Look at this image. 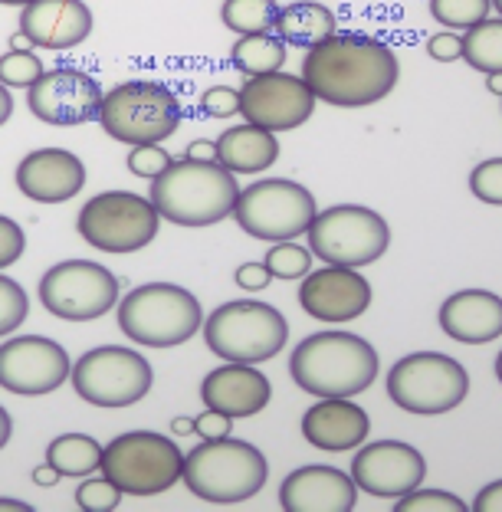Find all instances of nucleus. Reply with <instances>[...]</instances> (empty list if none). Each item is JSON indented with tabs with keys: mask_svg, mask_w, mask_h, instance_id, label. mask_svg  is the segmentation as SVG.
I'll list each match as a JSON object with an SVG mask.
<instances>
[{
	"mask_svg": "<svg viewBox=\"0 0 502 512\" xmlns=\"http://www.w3.org/2000/svg\"><path fill=\"white\" fill-rule=\"evenodd\" d=\"M302 79L315 99L338 109L375 106L398 86L401 66L388 43L365 33H332L302 60Z\"/></svg>",
	"mask_w": 502,
	"mask_h": 512,
	"instance_id": "1",
	"label": "nucleus"
},
{
	"mask_svg": "<svg viewBox=\"0 0 502 512\" xmlns=\"http://www.w3.org/2000/svg\"><path fill=\"white\" fill-rule=\"evenodd\" d=\"M378 352L355 332H315L296 345L289 375L315 398H355L378 378Z\"/></svg>",
	"mask_w": 502,
	"mask_h": 512,
	"instance_id": "2",
	"label": "nucleus"
},
{
	"mask_svg": "<svg viewBox=\"0 0 502 512\" xmlns=\"http://www.w3.org/2000/svg\"><path fill=\"white\" fill-rule=\"evenodd\" d=\"M151 204L158 207L161 220L178 227H210L233 214L237 204V174L220 161L181 158L151 178Z\"/></svg>",
	"mask_w": 502,
	"mask_h": 512,
	"instance_id": "3",
	"label": "nucleus"
},
{
	"mask_svg": "<svg viewBox=\"0 0 502 512\" xmlns=\"http://www.w3.org/2000/svg\"><path fill=\"white\" fill-rule=\"evenodd\" d=\"M181 480L204 503L233 506L247 503L263 490L270 480V463H266L260 447L247 444V440H233L227 434L217 440H201L184 457Z\"/></svg>",
	"mask_w": 502,
	"mask_h": 512,
	"instance_id": "4",
	"label": "nucleus"
},
{
	"mask_svg": "<svg viewBox=\"0 0 502 512\" xmlns=\"http://www.w3.org/2000/svg\"><path fill=\"white\" fill-rule=\"evenodd\" d=\"M204 325V309L178 283H145L119 299V329L135 345L174 348L191 342Z\"/></svg>",
	"mask_w": 502,
	"mask_h": 512,
	"instance_id": "5",
	"label": "nucleus"
},
{
	"mask_svg": "<svg viewBox=\"0 0 502 512\" xmlns=\"http://www.w3.org/2000/svg\"><path fill=\"white\" fill-rule=\"evenodd\" d=\"M204 342L224 362H270L289 342V322L270 302L233 299L217 306L201 325Z\"/></svg>",
	"mask_w": 502,
	"mask_h": 512,
	"instance_id": "6",
	"label": "nucleus"
},
{
	"mask_svg": "<svg viewBox=\"0 0 502 512\" xmlns=\"http://www.w3.org/2000/svg\"><path fill=\"white\" fill-rule=\"evenodd\" d=\"M184 119L181 99L155 79H128L105 92L99 125L122 145H161Z\"/></svg>",
	"mask_w": 502,
	"mask_h": 512,
	"instance_id": "7",
	"label": "nucleus"
},
{
	"mask_svg": "<svg viewBox=\"0 0 502 512\" xmlns=\"http://www.w3.org/2000/svg\"><path fill=\"white\" fill-rule=\"evenodd\" d=\"M99 470L125 496H158L181 480L184 453L155 430H128L102 450Z\"/></svg>",
	"mask_w": 502,
	"mask_h": 512,
	"instance_id": "8",
	"label": "nucleus"
},
{
	"mask_svg": "<svg viewBox=\"0 0 502 512\" xmlns=\"http://www.w3.org/2000/svg\"><path fill=\"white\" fill-rule=\"evenodd\" d=\"M309 250L322 263L361 266L381 260L391 247V227L378 211L361 204H335L309 224Z\"/></svg>",
	"mask_w": 502,
	"mask_h": 512,
	"instance_id": "9",
	"label": "nucleus"
},
{
	"mask_svg": "<svg viewBox=\"0 0 502 512\" xmlns=\"http://www.w3.org/2000/svg\"><path fill=\"white\" fill-rule=\"evenodd\" d=\"M470 394V375L450 355L414 352L388 371V398L407 414H447Z\"/></svg>",
	"mask_w": 502,
	"mask_h": 512,
	"instance_id": "10",
	"label": "nucleus"
},
{
	"mask_svg": "<svg viewBox=\"0 0 502 512\" xmlns=\"http://www.w3.org/2000/svg\"><path fill=\"white\" fill-rule=\"evenodd\" d=\"M161 214L151 197L132 191H102L89 197L76 217V230L102 253H135L158 237Z\"/></svg>",
	"mask_w": 502,
	"mask_h": 512,
	"instance_id": "11",
	"label": "nucleus"
},
{
	"mask_svg": "<svg viewBox=\"0 0 502 512\" xmlns=\"http://www.w3.org/2000/svg\"><path fill=\"white\" fill-rule=\"evenodd\" d=\"M319 214L309 188L289 178H266L243 188L233 204V220L243 234L256 240H296L306 234L309 224Z\"/></svg>",
	"mask_w": 502,
	"mask_h": 512,
	"instance_id": "12",
	"label": "nucleus"
},
{
	"mask_svg": "<svg viewBox=\"0 0 502 512\" xmlns=\"http://www.w3.org/2000/svg\"><path fill=\"white\" fill-rule=\"evenodd\" d=\"M76 394L92 407H132L155 384L148 358L125 345H99L69 368Z\"/></svg>",
	"mask_w": 502,
	"mask_h": 512,
	"instance_id": "13",
	"label": "nucleus"
},
{
	"mask_svg": "<svg viewBox=\"0 0 502 512\" xmlns=\"http://www.w3.org/2000/svg\"><path fill=\"white\" fill-rule=\"evenodd\" d=\"M40 302L63 322H96L119 306V279L96 260H63L43 273Z\"/></svg>",
	"mask_w": 502,
	"mask_h": 512,
	"instance_id": "14",
	"label": "nucleus"
},
{
	"mask_svg": "<svg viewBox=\"0 0 502 512\" xmlns=\"http://www.w3.org/2000/svg\"><path fill=\"white\" fill-rule=\"evenodd\" d=\"M66 348L46 335H17L0 345V388L23 398H43L69 381Z\"/></svg>",
	"mask_w": 502,
	"mask_h": 512,
	"instance_id": "15",
	"label": "nucleus"
},
{
	"mask_svg": "<svg viewBox=\"0 0 502 512\" xmlns=\"http://www.w3.org/2000/svg\"><path fill=\"white\" fill-rule=\"evenodd\" d=\"M312 112L315 96L306 79L289 76L283 69L250 76L240 89V115L266 132H293L312 119Z\"/></svg>",
	"mask_w": 502,
	"mask_h": 512,
	"instance_id": "16",
	"label": "nucleus"
},
{
	"mask_svg": "<svg viewBox=\"0 0 502 512\" xmlns=\"http://www.w3.org/2000/svg\"><path fill=\"white\" fill-rule=\"evenodd\" d=\"M105 92L89 73L76 66H60L43 73L37 83L27 89V106L46 125H86L99 122Z\"/></svg>",
	"mask_w": 502,
	"mask_h": 512,
	"instance_id": "17",
	"label": "nucleus"
},
{
	"mask_svg": "<svg viewBox=\"0 0 502 512\" xmlns=\"http://www.w3.org/2000/svg\"><path fill=\"white\" fill-rule=\"evenodd\" d=\"M352 480L368 496L401 499L427 480V460L404 440H375L352 457Z\"/></svg>",
	"mask_w": 502,
	"mask_h": 512,
	"instance_id": "18",
	"label": "nucleus"
},
{
	"mask_svg": "<svg viewBox=\"0 0 502 512\" xmlns=\"http://www.w3.org/2000/svg\"><path fill=\"white\" fill-rule=\"evenodd\" d=\"M299 306L309 312L315 322L345 325L365 316L371 306V283L355 266H332L309 270L299 286Z\"/></svg>",
	"mask_w": 502,
	"mask_h": 512,
	"instance_id": "19",
	"label": "nucleus"
},
{
	"mask_svg": "<svg viewBox=\"0 0 502 512\" xmlns=\"http://www.w3.org/2000/svg\"><path fill=\"white\" fill-rule=\"evenodd\" d=\"M86 184V165L66 148H37L17 165V188L37 204H66Z\"/></svg>",
	"mask_w": 502,
	"mask_h": 512,
	"instance_id": "20",
	"label": "nucleus"
},
{
	"mask_svg": "<svg viewBox=\"0 0 502 512\" xmlns=\"http://www.w3.org/2000/svg\"><path fill=\"white\" fill-rule=\"evenodd\" d=\"M358 503V486L352 473L335 467H312L293 470L279 486V506L289 512H348Z\"/></svg>",
	"mask_w": 502,
	"mask_h": 512,
	"instance_id": "21",
	"label": "nucleus"
},
{
	"mask_svg": "<svg viewBox=\"0 0 502 512\" xmlns=\"http://www.w3.org/2000/svg\"><path fill=\"white\" fill-rule=\"evenodd\" d=\"M20 30L37 50H73L92 33V10L83 0H33L20 10Z\"/></svg>",
	"mask_w": 502,
	"mask_h": 512,
	"instance_id": "22",
	"label": "nucleus"
},
{
	"mask_svg": "<svg viewBox=\"0 0 502 512\" xmlns=\"http://www.w3.org/2000/svg\"><path fill=\"white\" fill-rule=\"evenodd\" d=\"M273 398V384L263 371L243 362H227L201 381V401L227 417H253Z\"/></svg>",
	"mask_w": 502,
	"mask_h": 512,
	"instance_id": "23",
	"label": "nucleus"
},
{
	"mask_svg": "<svg viewBox=\"0 0 502 512\" xmlns=\"http://www.w3.org/2000/svg\"><path fill=\"white\" fill-rule=\"evenodd\" d=\"M371 417L352 398H322L302 414V437L325 453L355 450L368 440Z\"/></svg>",
	"mask_w": 502,
	"mask_h": 512,
	"instance_id": "24",
	"label": "nucleus"
},
{
	"mask_svg": "<svg viewBox=\"0 0 502 512\" xmlns=\"http://www.w3.org/2000/svg\"><path fill=\"white\" fill-rule=\"evenodd\" d=\"M440 329L463 345L496 342L502 335V299L489 289H460L440 306Z\"/></svg>",
	"mask_w": 502,
	"mask_h": 512,
	"instance_id": "25",
	"label": "nucleus"
},
{
	"mask_svg": "<svg viewBox=\"0 0 502 512\" xmlns=\"http://www.w3.org/2000/svg\"><path fill=\"white\" fill-rule=\"evenodd\" d=\"M279 158L276 132H266L260 125H237L227 128L217 138V161L233 174H260L273 168Z\"/></svg>",
	"mask_w": 502,
	"mask_h": 512,
	"instance_id": "26",
	"label": "nucleus"
},
{
	"mask_svg": "<svg viewBox=\"0 0 502 512\" xmlns=\"http://www.w3.org/2000/svg\"><path fill=\"white\" fill-rule=\"evenodd\" d=\"M273 33L286 46H299V50H312L315 43L329 40L335 33V14L319 0H296L289 7H279Z\"/></svg>",
	"mask_w": 502,
	"mask_h": 512,
	"instance_id": "27",
	"label": "nucleus"
},
{
	"mask_svg": "<svg viewBox=\"0 0 502 512\" xmlns=\"http://www.w3.org/2000/svg\"><path fill=\"white\" fill-rule=\"evenodd\" d=\"M46 463H53L60 476H92L102 467V447L89 434H63L46 447Z\"/></svg>",
	"mask_w": 502,
	"mask_h": 512,
	"instance_id": "28",
	"label": "nucleus"
},
{
	"mask_svg": "<svg viewBox=\"0 0 502 512\" xmlns=\"http://www.w3.org/2000/svg\"><path fill=\"white\" fill-rule=\"evenodd\" d=\"M230 63L240 69L243 76H263V73H276L286 63V43L276 37V33H250V37H240L230 50Z\"/></svg>",
	"mask_w": 502,
	"mask_h": 512,
	"instance_id": "29",
	"label": "nucleus"
},
{
	"mask_svg": "<svg viewBox=\"0 0 502 512\" xmlns=\"http://www.w3.org/2000/svg\"><path fill=\"white\" fill-rule=\"evenodd\" d=\"M463 60L476 73H502V17L480 20L463 33Z\"/></svg>",
	"mask_w": 502,
	"mask_h": 512,
	"instance_id": "30",
	"label": "nucleus"
},
{
	"mask_svg": "<svg viewBox=\"0 0 502 512\" xmlns=\"http://www.w3.org/2000/svg\"><path fill=\"white\" fill-rule=\"evenodd\" d=\"M276 0H224L220 7V20L237 37H250V33H270L276 27Z\"/></svg>",
	"mask_w": 502,
	"mask_h": 512,
	"instance_id": "31",
	"label": "nucleus"
},
{
	"mask_svg": "<svg viewBox=\"0 0 502 512\" xmlns=\"http://www.w3.org/2000/svg\"><path fill=\"white\" fill-rule=\"evenodd\" d=\"M493 0H430V14L450 30H470L489 17Z\"/></svg>",
	"mask_w": 502,
	"mask_h": 512,
	"instance_id": "32",
	"label": "nucleus"
},
{
	"mask_svg": "<svg viewBox=\"0 0 502 512\" xmlns=\"http://www.w3.org/2000/svg\"><path fill=\"white\" fill-rule=\"evenodd\" d=\"M266 270L279 279H302L312 270V250L299 247L296 240H279L276 247L266 250Z\"/></svg>",
	"mask_w": 502,
	"mask_h": 512,
	"instance_id": "33",
	"label": "nucleus"
},
{
	"mask_svg": "<svg viewBox=\"0 0 502 512\" xmlns=\"http://www.w3.org/2000/svg\"><path fill=\"white\" fill-rule=\"evenodd\" d=\"M46 73L33 50H7L0 56V83L7 89H30Z\"/></svg>",
	"mask_w": 502,
	"mask_h": 512,
	"instance_id": "34",
	"label": "nucleus"
},
{
	"mask_svg": "<svg viewBox=\"0 0 502 512\" xmlns=\"http://www.w3.org/2000/svg\"><path fill=\"white\" fill-rule=\"evenodd\" d=\"M30 316V299L17 279L0 273V339L10 332H17Z\"/></svg>",
	"mask_w": 502,
	"mask_h": 512,
	"instance_id": "35",
	"label": "nucleus"
},
{
	"mask_svg": "<svg viewBox=\"0 0 502 512\" xmlns=\"http://www.w3.org/2000/svg\"><path fill=\"white\" fill-rule=\"evenodd\" d=\"M122 496L125 493L109 480V476H86L76 490V506L86 512H109V509H119Z\"/></svg>",
	"mask_w": 502,
	"mask_h": 512,
	"instance_id": "36",
	"label": "nucleus"
},
{
	"mask_svg": "<svg viewBox=\"0 0 502 512\" xmlns=\"http://www.w3.org/2000/svg\"><path fill=\"white\" fill-rule=\"evenodd\" d=\"M398 512H466V503L460 496L443 493V490H411L401 499H394Z\"/></svg>",
	"mask_w": 502,
	"mask_h": 512,
	"instance_id": "37",
	"label": "nucleus"
},
{
	"mask_svg": "<svg viewBox=\"0 0 502 512\" xmlns=\"http://www.w3.org/2000/svg\"><path fill=\"white\" fill-rule=\"evenodd\" d=\"M470 191L480 197L483 204L502 207V158H486L473 168Z\"/></svg>",
	"mask_w": 502,
	"mask_h": 512,
	"instance_id": "38",
	"label": "nucleus"
},
{
	"mask_svg": "<svg viewBox=\"0 0 502 512\" xmlns=\"http://www.w3.org/2000/svg\"><path fill=\"white\" fill-rule=\"evenodd\" d=\"M171 161L174 158L161 145H132V151H128V171L138 174V178H145V181L158 178Z\"/></svg>",
	"mask_w": 502,
	"mask_h": 512,
	"instance_id": "39",
	"label": "nucleus"
},
{
	"mask_svg": "<svg viewBox=\"0 0 502 512\" xmlns=\"http://www.w3.org/2000/svg\"><path fill=\"white\" fill-rule=\"evenodd\" d=\"M201 112L207 119H230V115H240V89H230V86L204 89Z\"/></svg>",
	"mask_w": 502,
	"mask_h": 512,
	"instance_id": "40",
	"label": "nucleus"
},
{
	"mask_svg": "<svg viewBox=\"0 0 502 512\" xmlns=\"http://www.w3.org/2000/svg\"><path fill=\"white\" fill-rule=\"evenodd\" d=\"M23 250H27V234H23V227L17 220L0 214V270L14 266L23 256Z\"/></svg>",
	"mask_w": 502,
	"mask_h": 512,
	"instance_id": "41",
	"label": "nucleus"
},
{
	"mask_svg": "<svg viewBox=\"0 0 502 512\" xmlns=\"http://www.w3.org/2000/svg\"><path fill=\"white\" fill-rule=\"evenodd\" d=\"M427 53L434 56L437 63H457L463 56V37L453 30H443V33H434V37L427 40Z\"/></svg>",
	"mask_w": 502,
	"mask_h": 512,
	"instance_id": "42",
	"label": "nucleus"
},
{
	"mask_svg": "<svg viewBox=\"0 0 502 512\" xmlns=\"http://www.w3.org/2000/svg\"><path fill=\"white\" fill-rule=\"evenodd\" d=\"M233 430V417L214 411V407H207L204 414L194 417V434H201V440H217V437H227Z\"/></svg>",
	"mask_w": 502,
	"mask_h": 512,
	"instance_id": "43",
	"label": "nucleus"
},
{
	"mask_svg": "<svg viewBox=\"0 0 502 512\" xmlns=\"http://www.w3.org/2000/svg\"><path fill=\"white\" fill-rule=\"evenodd\" d=\"M233 279H237V286L247 289V293H260V289L273 283V273L266 270V263H243V266H237Z\"/></svg>",
	"mask_w": 502,
	"mask_h": 512,
	"instance_id": "44",
	"label": "nucleus"
},
{
	"mask_svg": "<svg viewBox=\"0 0 502 512\" xmlns=\"http://www.w3.org/2000/svg\"><path fill=\"white\" fill-rule=\"evenodd\" d=\"M473 509L476 512H502V480L483 486L473 499Z\"/></svg>",
	"mask_w": 502,
	"mask_h": 512,
	"instance_id": "45",
	"label": "nucleus"
},
{
	"mask_svg": "<svg viewBox=\"0 0 502 512\" xmlns=\"http://www.w3.org/2000/svg\"><path fill=\"white\" fill-rule=\"evenodd\" d=\"M184 158H197V161H217V142H207V138H197L188 145Z\"/></svg>",
	"mask_w": 502,
	"mask_h": 512,
	"instance_id": "46",
	"label": "nucleus"
},
{
	"mask_svg": "<svg viewBox=\"0 0 502 512\" xmlns=\"http://www.w3.org/2000/svg\"><path fill=\"white\" fill-rule=\"evenodd\" d=\"M60 480H63V476L56 473L53 463H40V467H33V483H37V486H56Z\"/></svg>",
	"mask_w": 502,
	"mask_h": 512,
	"instance_id": "47",
	"label": "nucleus"
},
{
	"mask_svg": "<svg viewBox=\"0 0 502 512\" xmlns=\"http://www.w3.org/2000/svg\"><path fill=\"white\" fill-rule=\"evenodd\" d=\"M10 115H14V96H10V89L0 83V125H7Z\"/></svg>",
	"mask_w": 502,
	"mask_h": 512,
	"instance_id": "48",
	"label": "nucleus"
},
{
	"mask_svg": "<svg viewBox=\"0 0 502 512\" xmlns=\"http://www.w3.org/2000/svg\"><path fill=\"white\" fill-rule=\"evenodd\" d=\"M10 437H14V421H10V414L0 407V450L10 444Z\"/></svg>",
	"mask_w": 502,
	"mask_h": 512,
	"instance_id": "49",
	"label": "nucleus"
},
{
	"mask_svg": "<svg viewBox=\"0 0 502 512\" xmlns=\"http://www.w3.org/2000/svg\"><path fill=\"white\" fill-rule=\"evenodd\" d=\"M171 430H174L178 437L194 434V417H174V421H171Z\"/></svg>",
	"mask_w": 502,
	"mask_h": 512,
	"instance_id": "50",
	"label": "nucleus"
},
{
	"mask_svg": "<svg viewBox=\"0 0 502 512\" xmlns=\"http://www.w3.org/2000/svg\"><path fill=\"white\" fill-rule=\"evenodd\" d=\"M10 50H30V40H27V33L17 30L14 37H10Z\"/></svg>",
	"mask_w": 502,
	"mask_h": 512,
	"instance_id": "51",
	"label": "nucleus"
},
{
	"mask_svg": "<svg viewBox=\"0 0 502 512\" xmlns=\"http://www.w3.org/2000/svg\"><path fill=\"white\" fill-rule=\"evenodd\" d=\"M486 89H489V92H496V96H502V73H489Z\"/></svg>",
	"mask_w": 502,
	"mask_h": 512,
	"instance_id": "52",
	"label": "nucleus"
},
{
	"mask_svg": "<svg viewBox=\"0 0 502 512\" xmlns=\"http://www.w3.org/2000/svg\"><path fill=\"white\" fill-rule=\"evenodd\" d=\"M0 509H33L30 503H20V499H0Z\"/></svg>",
	"mask_w": 502,
	"mask_h": 512,
	"instance_id": "53",
	"label": "nucleus"
},
{
	"mask_svg": "<svg viewBox=\"0 0 502 512\" xmlns=\"http://www.w3.org/2000/svg\"><path fill=\"white\" fill-rule=\"evenodd\" d=\"M4 7H27V4H33V0H0Z\"/></svg>",
	"mask_w": 502,
	"mask_h": 512,
	"instance_id": "54",
	"label": "nucleus"
},
{
	"mask_svg": "<svg viewBox=\"0 0 502 512\" xmlns=\"http://www.w3.org/2000/svg\"><path fill=\"white\" fill-rule=\"evenodd\" d=\"M496 378H499V384H502V352L496 355Z\"/></svg>",
	"mask_w": 502,
	"mask_h": 512,
	"instance_id": "55",
	"label": "nucleus"
},
{
	"mask_svg": "<svg viewBox=\"0 0 502 512\" xmlns=\"http://www.w3.org/2000/svg\"><path fill=\"white\" fill-rule=\"evenodd\" d=\"M493 10H499V17H502V0H493Z\"/></svg>",
	"mask_w": 502,
	"mask_h": 512,
	"instance_id": "56",
	"label": "nucleus"
}]
</instances>
